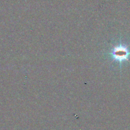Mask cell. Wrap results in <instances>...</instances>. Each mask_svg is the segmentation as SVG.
<instances>
[{"mask_svg": "<svg viewBox=\"0 0 130 130\" xmlns=\"http://www.w3.org/2000/svg\"><path fill=\"white\" fill-rule=\"evenodd\" d=\"M111 54L114 59L121 62L124 60H128L130 52L126 46L121 44L114 48Z\"/></svg>", "mask_w": 130, "mask_h": 130, "instance_id": "6da1fadb", "label": "cell"}]
</instances>
